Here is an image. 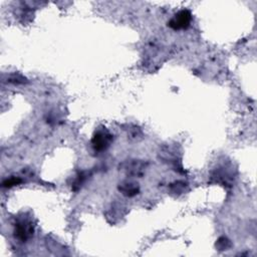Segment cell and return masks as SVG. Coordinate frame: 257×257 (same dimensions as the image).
I'll use <instances>...</instances> for the list:
<instances>
[{
  "label": "cell",
  "instance_id": "5b68a950",
  "mask_svg": "<svg viewBox=\"0 0 257 257\" xmlns=\"http://www.w3.org/2000/svg\"><path fill=\"white\" fill-rule=\"evenodd\" d=\"M119 191L126 197H134L140 192V187L138 183L133 182V181H124L120 183Z\"/></svg>",
  "mask_w": 257,
  "mask_h": 257
},
{
  "label": "cell",
  "instance_id": "277c9868",
  "mask_svg": "<svg viewBox=\"0 0 257 257\" xmlns=\"http://www.w3.org/2000/svg\"><path fill=\"white\" fill-rule=\"evenodd\" d=\"M34 234V226L32 222L27 220H21L17 225H15L14 235L17 239H19L22 242H25L27 239L33 236Z\"/></svg>",
  "mask_w": 257,
  "mask_h": 257
},
{
  "label": "cell",
  "instance_id": "7a4b0ae2",
  "mask_svg": "<svg viewBox=\"0 0 257 257\" xmlns=\"http://www.w3.org/2000/svg\"><path fill=\"white\" fill-rule=\"evenodd\" d=\"M191 20H192L191 12L187 9H184V10H180L178 13H176L173 18L168 22V25L174 30L186 29L187 27H189Z\"/></svg>",
  "mask_w": 257,
  "mask_h": 257
},
{
  "label": "cell",
  "instance_id": "3957f363",
  "mask_svg": "<svg viewBox=\"0 0 257 257\" xmlns=\"http://www.w3.org/2000/svg\"><path fill=\"white\" fill-rule=\"evenodd\" d=\"M148 164L141 160H131L127 161L122 165V170L131 177H142L145 173Z\"/></svg>",
  "mask_w": 257,
  "mask_h": 257
},
{
  "label": "cell",
  "instance_id": "8992f818",
  "mask_svg": "<svg viewBox=\"0 0 257 257\" xmlns=\"http://www.w3.org/2000/svg\"><path fill=\"white\" fill-rule=\"evenodd\" d=\"M231 241L225 236H222L220 237L217 242H216V247L218 250L220 251H224V250H228L230 247H231Z\"/></svg>",
  "mask_w": 257,
  "mask_h": 257
},
{
  "label": "cell",
  "instance_id": "52a82bcc",
  "mask_svg": "<svg viewBox=\"0 0 257 257\" xmlns=\"http://www.w3.org/2000/svg\"><path fill=\"white\" fill-rule=\"evenodd\" d=\"M21 183V179L20 178H10V179H6L4 182L2 183V186L4 188H11L13 186H17L18 184Z\"/></svg>",
  "mask_w": 257,
  "mask_h": 257
},
{
  "label": "cell",
  "instance_id": "6da1fadb",
  "mask_svg": "<svg viewBox=\"0 0 257 257\" xmlns=\"http://www.w3.org/2000/svg\"><path fill=\"white\" fill-rule=\"evenodd\" d=\"M113 142V135L105 129H99L96 131L92 139V146L96 152H103L107 150Z\"/></svg>",
  "mask_w": 257,
  "mask_h": 257
},
{
  "label": "cell",
  "instance_id": "ba28073f",
  "mask_svg": "<svg viewBox=\"0 0 257 257\" xmlns=\"http://www.w3.org/2000/svg\"><path fill=\"white\" fill-rule=\"evenodd\" d=\"M185 187H186V184L185 183H183V182H176L175 184H172L171 189H172V192L173 193H176V194L179 193V194H181V193H183Z\"/></svg>",
  "mask_w": 257,
  "mask_h": 257
}]
</instances>
